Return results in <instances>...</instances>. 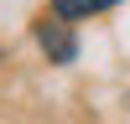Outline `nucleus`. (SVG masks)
<instances>
[{"mask_svg": "<svg viewBox=\"0 0 130 124\" xmlns=\"http://www.w3.org/2000/svg\"><path fill=\"white\" fill-rule=\"evenodd\" d=\"M37 47L47 52V62H57V67H68V62L78 57V36H73V26L62 16H42L37 21Z\"/></svg>", "mask_w": 130, "mask_h": 124, "instance_id": "1", "label": "nucleus"}, {"mask_svg": "<svg viewBox=\"0 0 130 124\" xmlns=\"http://www.w3.org/2000/svg\"><path fill=\"white\" fill-rule=\"evenodd\" d=\"M120 0H52V16L62 21H89V16H104V10H115Z\"/></svg>", "mask_w": 130, "mask_h": 124, "instance_id": "2", "label": "nucleus"}]
</instances>
